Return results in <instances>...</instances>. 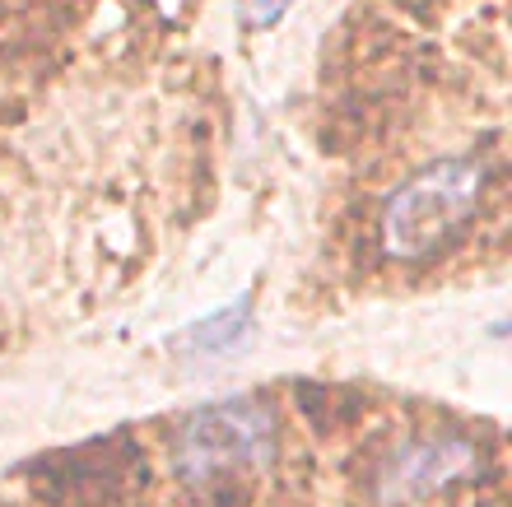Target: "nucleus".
Returning <instances> with one entry per match:
<instances>
[{"mask_svg":"<svg viewBox=\"0 0 512 507\" xmlns=\"http://www.w3.org/2000/svg\"><path fill=\"white\" fill-rule=\"evenodd\" d=\"M480 196H485V163L447 159L438 168H424L401 191H391L382 210V247L401 261L429 256L471 219Z\"/></svg>","mask_w":512,"mask_h":507,"instance_id":"nucleus-1","label":"nucleus"},{"mask_svg":"<svg viewBox=\"0 0 512 507\" xmlns=\"http://www.w3.org/2000/svg\"><path fill=\"white\" fill-rule=\"evenodd\" d=\"M289 5L294 0H238V19L247 28H275L289 14Z\"/></svg>","mask_w":512,"mask_h":507,"instance_id":"nucleus-4","label":"nucleus"},{"mask_svg":"<svg viewBox=\"0 0 512 507\" xmlns=\"http://www.w3.org/2000/svg\"><path fill=\"white\" fill-rule=\"evenodd\" d=\"M275 456V419L261 401H219L187 419L177 442V470L187 480H219L233 470H261Z\"/></svg>","mask_w":512,"mask_h":507,"instance_id":"nucleus-2","label":"nucleus"},{"mask_svg":"<svg viewBox=\"0 0 512 507\" xmlns=\"http://www.w3.org/2000/svg\"><path fill=\"white\" fill-rule=\"evenodd\" d=\"M475 466V452L466 442H419L401 452L382 475V498L387 503H410V498H429L447 480H457Z\"/></svg>","mask_w":512,"mask_h":507,"instance_id":"nucleus-3","label":"nucleus"}]
</instances>
